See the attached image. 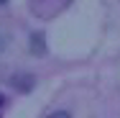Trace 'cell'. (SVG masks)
<instances>
[{
	"label": "cell",
	"instance_id": "277c9868",
	"mask_svg": "<svg viewBox=\"0 0 120 118\" xmlns=\"http://www.w3.org/2000/svg\"><path fill=\"white\" fill-rule=\"evenodd\" d=\"M3 103H5V100H3V95H0V108H3Z\"/></svg>",
	"mask_w": 120,
	"mask_h": 118
},
{
	"label": "cell",
	"instance_id": "7a4b0ae2",
	"mask_svg": "<svg viewBox=\"0 0 120 118\" xmlns=\"http://www.w3.org/2000/svg\"><path fill=\"white\" fill-rule=\"evenodd\" d=\"M41 3H46V0H41ZM49 3L54 5V10H59V8H64V5L69 3V0H49Z\"/></svg>",
	"mask_w": 120,
	"mask_h": 118
},
{
	"label": "cell",
	"instance_id": "5b68a950",
	"mask_svg": "<svg viewBox=\"0 0 120 118\" xmlns=\"http://www.w3.org/2000/svg\"><path fill=\"white\" fill-rule=\"evenodd\" d=\"M0 49H3V36H0Z\"/></svg>",
	"mask_w": 120,
	"mask_h": 118
},
{
	"label": "cell",
	"instance_id": "6da1fadb",
	"mask_svg": "<svg viewBox=\"0 0 120 118\" xmlns=\"http://www.w3.org/2000/svg\"><path fill=\"white\" fill-rule=\"evenodd\" d=\"M13 85H15L18 90H31V85H33V77H13Z\"/></svg>",
	"mask_w": 120,
	"mask_h": 118
},
{
	"label": "cell",
	"instance_id": "8992f818",
	"mask_svg": "<svg viewBox=\"0 0 120 118\" xmlns=\"http://www.w3.org/2000/svg\"><path fill=\"white\" fill-rule=\"evenodd\" d=\"M0 3H5V0H0Z\"/></svg>",
	"mask_w": 120,
	"mask_h": 118
},
{
	"label": "cell",
	"instance_id": "3957f363",
	"mask_svg": "<svg viewBox=\"0 0 120 118\" xmlns=\"http://www.w3.org/2000/svg\"><path fill=\"white\" fill-rule=\"evenodd\" d=\"M49 118H72L69 113H64V110H56V113H51Z\"/></svg>",
	"mask_w": 120,
	"mask_h": 118
}]
</instances>
